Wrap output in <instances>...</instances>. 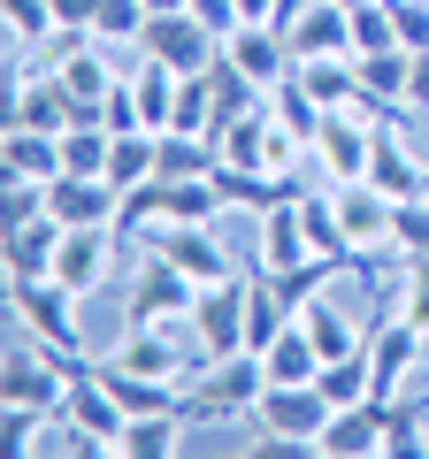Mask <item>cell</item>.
I'll return each instance as SVG.
<instances>
[{
  "instance_id": "29",
  "label": "cell",
  "mask_w": 429,
  "mask_h": 459,
  "mask_svg": "<svg viewBox=\"0 0 429 459\" xmlns=\"http://www.w3.org/2000/svg\"><path fill=\"white\" fill-rule=\"evenodd\" d=\"M391 253L398 261H422L429 253V199H398L391 207Z\"/></svg>"
},
{
  "instance_id": "5",
  "label": "cell",
  "mask_w": 429,
  "mask_h": 459,
  "mask_svg": "<svg viewBox=\"0 0 429 459\" xmlns=\"http://www.w3.org/2000/svg\"><path fill=\"white\" fill-rule=\"evenodd\" d=\"M246 299H253V268H238V276H223V283H199L192 337L207 344L214 360H223V352H253L246 344Z\"/></svg>"
},
{
  "instance_id": "38",
  "label": "cell",
  "mask_w": 429,
  "mask_h": 459,
  "mask_svg": "<svg viewBox=\"0 0 429 459\" xmlns=\"http://www.w3.org/2000/svg\"><path fill=\"white\" fill-rule=\"evenodd\" d=\"M177 8H192V0H146V16H177Z\"/></svg>"
},
{
  "instance_id": "22",
  "label": "cell",
  "mask_w": 429,
  "mask_h": 459,
  "mask_svg": "<svg viewBox=\"0 0 429 459\" xmlns=\"http://www.w3.org/2000/svg\"><path fill=\"white\" fill-rule=\"evenodd\" d=\"M261 360H268V383H314V376H322V344H314L307 322H284Z\"/></svg>"
},
{
  "instance_id": "33",
  "label": "cell",
  "mask_w": 429,
  "mask_h": 459,
  "mask_svg": "<svg viewBox=\"0 0 429 459\" xmlns=\"http://www.w3.org/2000/svg\"><path fill=\"white\" fill-rule=\"evenodd\" d=\"M391 23H398V47L414 54L429 47V0H391Z\"/></svg>"
},
{
  "instance_id": "10",
  "label": "cell",
  "mask_w": 429,
  "mask_h": 459,
  "mask_svg": "<svg viewBox=\"0 0 429 459\" xmlns=\"http://www.w3.org/2000/svg\"><path fill=\"white\" fill-rule=\"evenodd\" d=\"M192 307H199V283L184 276L177 261L146 253V268H138V283H131V322L138 329L146 322H192Z\"/></svg>"
},
{
  "instance_id": "24",
  "label": "cell",
  "mask_w": 429,
  "mask_h": 459,
  "mask_svg": "<svg viewBox=\"0 0 429 459\" xmlns=\"http://www.w3.org/2000/svg\"><path fill=\"white\" fill-rule=\"evenodd\" d=\"M299 222H307V246L322 253V261H346L353 268V246H346V222H337V199L330 192H299Z\"/></svg>"
},
{
  "instance_id": "19",
  "label": "cell",
  "mask_w": 429,
  "mask_h": 459,
  "mask_svg": "<svg viewBox=\"0 0 429 459\" xmlns=\"http://www.w3.org/2000/svg\"><path fill=\"white\" fill-rule=\"evenodd\" d=\"M292 54H353V8L337 0H307V16L292 23Z\"/></svg>"
},
{
  "instance_id": "17",
  "label": "cell",
  "mask_w": 429,
  "mask_h": 459,
  "mask_svg": "<svg viewBox=\"0 0 429 459\" xmlns=\"http://www.w3.org/2000/svg\"><path fill=\"white\" fill-rule=\"evenodd\" d=\"M322 452H330V459L383 452V398H368V406H337L330 421H322Z\"/></svg>"
},
{
  "instance_id": "3",
  "label": "cell",
  "mask_w": 429,
  "mask_h": 459,
  "mask_svg": "<svg viewBox=\"0 0 429 459\" xmlns=\"http://www.w3.org/2000/svg\"><path fill=\"white\" fill-rule=\"evenodd\" d=\"M330 391L322 383H268L261 406H253V437L261 452L292 459V452H322V421H330Z\"/></svg>"
},
{
  "instance_id": "34",
  "label": "cell",
  "mask_w": 429,
  "mask_h": 459,
  "mask_svg": "<svg viewBox=\"0 0 429 459\" xmlns=\"http://www.w3.org/2000/svg\"><path fill=\"white\" fill-rule=\"evenodd\" d=\"M192 16H199V23H207V31H214V39H231V31H238V23H246V8H238V0H192Z\"/></svg>"
},
{
  "instance_id": "28",
  "label": "cell",
  "mask_w": 429,
  "mask_h": 459,
  "mask_svg": "<svg viewBox=\"0 0 429 459\" xmlns=\"http://www.w3.org/2000/svg\"><path fill=\"white\" fill-rule=\"evenodd\" d=\"M299 322H307V329H314V344H322V360H346V352H361V344H368V337H361V329H353V322H346V314H337V307H330V299H314V307H307V314H299Z\"/></svg>"
},
{
  "instance_id": "25",
  "label": "cell",
  "mask_w": 429,
  "mask_h": 459,
  "mask_svg": "<svg viewBox=\"0 0 429 459\" xmlns=\"http://www.w3.org/2000/svg\"><path fill=\"white\" fill-rule=\"evenodd\" d=\"M108 153H116V131L108 123H69L62 131V169L69 177H108Z\"/></svg>"
},
{
  "instance_id": "35",
  "label": "cell",
  "mask_w": 429,
  "mask_h": 459,
  "mask_svg": "<svg viewBox=\"0 0 429 459\" xmlns=\"http://www.w3.org/2000/svg\"><path fill=\"white\" fill-rule=\"evenodd\" d=\"M54 23H62V31H92V23H100V0H54Z\"/></svg>"
},
{
  "instance_id": "37",
  "label": "cell",
  "mask_w": 429,
  "mask_h": 459,
  "mask_svg": "<svg viewBox=\"0 0 429 459\" xmlns=\"http://www.w3.org/2000/svg\"><path fill=\"white\" fill-rule=\"evenodd\" d=\"M238 8H246V23H268V16L284 8V0H238Z\"/></svg>"
},
{
  "instance_id": "15",
  "label": "cell",
  "mask_w": 429,
  "mask_h": 459,
  "mask_svg": "<svg viewBox=\"0 0 429 459\" xmlns=\"http://www.w3.org/2000/svg\"><path fill=\"white\" fill-rule=\"evenodd\" d=\"M108 268H116V238H108V230H69V238H62L54 276H62L77 299H92L100 283H108Z\"/></svg>"
},
{
  "instance_id": "8",
  "label": "cell",
  "mask_w": 429,
  "mask_h": 459,
  "mask_svg": "<svg viewBox=\"0 0 429 459\" xmlns=\"http://www.w3.org/2000/svg\"><path fill=\"white\" fill-rule=\"evenodd\" d=\"M138 54L169 62L177 77H207L214 54H223V39H214L207 23L192 16V8H177V16H146V31H138Z\"/></svg>"
},
{
  "instance_id": "4",
  "label": "cell",
  "mask_w": 429,
  "mask_h": 459,
  "mask_svg": "<svg viewBox=\"0 0 429 459\" xmlns=\"http://www.w3.org/2000/svg\"><path fill=\"white\" fill-rule=\"evenodd\" d=\"M214 230H223V222H153L146 230V253L177 261L192 283H223V276H238L246 261H231V246H223Z\"/></svg>"
},
{
  "instance_id": "9",
  "label": "cell",
  "mask_w": 429,
  "mask_h": 459,
  "mask_svg": "<svg viewBox=\"0 0 429 459\" xmlns=\"http://www.w3.org/2000/svg\"><path fill=\"white\" fill-rule=\"evenodd\" d=\"M422 360H429V337H422V329H414L398 307L383 314L376 329H368V368H376V398H398V391H407V376H414Z\"/></svg>"
},
{
  "instance_id": "7",
  "label": "cell",
  "mask_w": 429,
  "mask_h": 459,
  "mask_svg": "<svg viewBox=\"0 0 429 459\" xmlns=\"http://www.w3.org/2000/svg\"><path fill=\"white\" fill-rule=\"evenodd\" d=\"M62 421L77 429V437H92L100 459H123V429H131V413H123V398L100 383V368H84V376H69V398H62Z\"/></svg>"
},
{
  "instance_id": "31",
  "label": "cell",
  "mask_w": 429,
  "mask_h": 459,
  "mask_svg": "<svg viewBox=\"0 0 429 459\" xmlns=\"http://www.w3.org/2000/svg\"><path fill=\"white\" fill-rule=\"evenodd\" d=\"M39 214H47V184H39V177H8L0 222H8V230H23V222H39Z\"/></svg>"
},
{
  "instance_id": "13",
  "label": "cell",
  "mask_w": 429,
  "mask_h": 459,
  "mask_svg": "<svg viewBox=\"0 0 429 459\" xmlns=\"http://www.w3.org/2000/svg\"><path fill=\"white\" fill-rule=\"evenodd\" d=\"M299 261H314L299 199H276L268 214H253V268H261V276H284V268H299Z\"/></svg>"
},
{
  "instance_id": "32",
  "label": "cell",
  "mask_w": 429,
  "mask_h": 459,
  "mask_svg": "<svg viewBox=\"0 0 429 459\" xmlns=\"http://www.w3.org/2000/svg\"><path fill=\"white\" fill-rule=\"evenodd\" d=\"M398 314L429 337V253H422V261H407V276H398Z\"/></svg>"
},
{
  "instance_id": "14",
  "label": "cell",
  "mask_w": 429,
  "mask_h": 459,
  "mask_svg": "<svg viewBox=\"0 0 429 459\" xmlns=\"http://www.w3.org/2000/svg\"><path fill=\"white\" fill-rule=\"evenodd\" d=\"M368 184L383 199H429V161L398 138V123H376V153H368Z\"/></svg>"
},
{
  "instance_id": "2",
  "label": "cell",
  "mask_w": 429,
  "mask_h": 459,
  "mask_svg": "<svg viewBox=\"0 0 429 459\" xmlns=\"http://www.w3.org/2000/svg\"><path fill=\"white\" fill-rule=\"evenodd\" d=\"M261 391H268V360H261V352H223V360H207L192 383H184L177 413L192 429H207V421H253Z\"/></svg>"
},
{
  "instance_id": "36",
  "label": "cell",
  "mask_w": 429,
  "mask_h": 459,
  "mask_svg": "<svg viewBox=\"0 0 429 459\" xmlns=\"http://www.w3.org/2000/svg\"><path fill=\"white\" fill-rule=\"evenodd\" d=\"M407 108H414V115H429V47L414 54V77H407Z\"/></svg>"
},
{
  "instance_id": "16",
  "label": "cell",
  "mask_w": 429,
  "mask_h": 459,
  "mask_svg": "<svg viewBox=\"0 0 429 459\" xmlns=\"http://www.w3.org/2000/svg\"><path fill=\"white\" fill-rule=\"evenodd\" d=\"M131 77V100H138V123H146L153 138L177 123V92H184V77L169 62H153V54H138V69H123Z\"/></svg>"
},
{
  "instance_id": "12",
  "label": "cell",
  "mask_w": 429,
  "mask_h": 459,
  "mask_svg": "<svg viewBox=\"0 0 429 459\" xmlns=\"http://www.w3.org/2000/svg\"><path fill=\"white\" fill-rule=\"evenodd\" d=\"M330 199H337V222H346V246H353V261H368V253H383V246H391V207H398V199H383L368 177L330 184Z\"/></svg>"
},
{
  "instance_id": "23",
  "label": "cell",
  "mask_w": 429,
  "mask_h": 459,
  "mask_svg": "<svg viewBox=\"0 0 429 459\" xmlns=\"http://www.w3.org/2000/svg\"><path fill=\"white\" fill-rule=\"evenodd\" d=\"M184 437H192V421H184L177 406H169V413H131V429H123V459H169V452H184Z\"/></svg>"
},
{
  "instance_id": "18",
  "label": "cell",
  "mask_w": 429,
  "mask_h": 459,
  "mask_svg": "<svg viewBox=\"0 0 429 459\" xmlns=\"http://www.w3.org/2000/svg\"><path fill=\"white\" fill-rule=\"evenodd\" d=\"M0 23H8V62H39V54L62 39L54 0H0Z\"/></svg>"
},
{
  "instance_id": "30",
  "label": "cell",
  "mask_w": 429,
  "mask_h": 459,
  "mask_svg": "<svg viewBox=\"0 0 429 459\" xmlns=\"http://www.w3.org/2000/svg\"><path fill=\"white\" fill-rule=\"evenodd\" d=\"M108 47H138V31H146V0H100V23H92Z\"/></svg>"
},
{
  "instance_id": "26",
  "label": "cell",
  "mask_w": 429,
  "mask_h": 459,
  "mask_svg": "<svg viewBox=\"0 0 429 459\" xmlns=\"http://www.w3.org/2000/svg\"><path fill=\"white\" fill-rule=\"evenodd\" d=\"M322 391H330V406H368L376 398V368H368V344L361 352H346V360H322Z\"/></svg>"
},
{
  "instance_id": "1",
  "label": "cell",
  "mask_w": 429,
  "mask_h": 459,
  "mask_svg": "<svg viewBox=\"0 0 429 459\" xmlns=\"http://www.w3.org/2000/svg\"><path fill=\"white\" fill-rule=\"evenodd\" d=\"M8 314L23 322V337H39L54 360H69L84 376L92 352H84V322H77V291L62 276H8Z\"/></svg>"
},
{
  "instance_id": "6",
  "label": "cell",
  "mask_w": 429,
  "mask_h": 459,
  "mask_svg": "<svg viewBox=\"0 0 429 459\" xmlns=\"http://www.w3.org/2000/svg\"><path fill=\"white\" fill-rule=\"evenodd\" d=\"M69 376L77 368L69 360H54L47 344H23V352H8V368H0V406H31V413H62V398H69Z\"/></svg>"
},
{
  "instance_id": "27",
  "label": "cell",
  "mask_w": 429,
  "mask_h": 459,
  "mask_svg": "<svg viewBox=\"0 0 429 459\" xmlns=\"http://www.w3.org/2000/svg\"><path fill=\"white\" fill-rule=\"evenodd\" d=\"M169 184V177H162ZM223 192H214V177H184V184H169V222H223Z\"/></svg>"
},
{
  "instance_id": "20",
  "label": "cell",
  "mask_w": 429,
  "mask_h": 459,
  "mask_svg": "<svg viewBox=\"0 0 429 459\" xmlns=\"http://www.w3.org/2000/svg\"><path fill=\"white\" fill-rule=\"evenodd\" d=\"M62 238L69 230L54 222V214H39V222H23V230H8V276H54V261H62Z\"/></svg>"
},
{
  "instance_id": "21",
  "label": "cell",
  "mask_w": 429,
  "mask_h": 459,
  "mask_svg": "<svg viewBox=\"0 0 429 459\" xmlns=\"http://www.w3.org/2000/svg\"><path fill=\"white\" fill-rule=\"evenodd\" d=\"M0 161H8V177H39V184H54V177H62V138L8 123V138H0Z\"/></svg>"
},
{
  "instance_id": "11",
  "label": "cell",
  "mask_w": 429,
  "mask_h": 459,
  "mask_svg": "<svg viewBox=\"0 0 429 459\" xmlns=\"http://www.w3.org/2000/svg\"><path fill=\"white\" fill-rule=\"evenodd\" d=\"M47 214H54L62 230H116L123 192H116L108 177H69V169H62V177L47 184Z\"/></svg>"
},
{
  "instance_id": "39",
  "label": "cell",
  "mask_w": 429,
  "mask_h": 459,
  "mask_svg": "<svg viewBox=\"0 0 429 459\" xmlns=\"http://www.w3.org/2000/svg\"><path fill=\"white\" fill-rule=\"evenodd\" d=\"M337 8H361V0H337Z\"/></svg>"
}]
</instances>
